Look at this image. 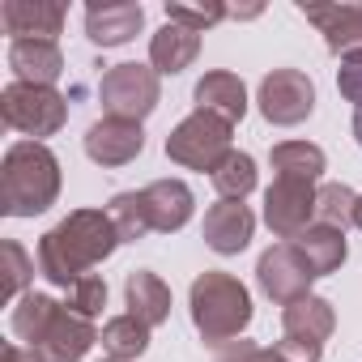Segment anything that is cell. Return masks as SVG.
<instances>
[{
    "label": "cell",
    "mask_w": 362,
    "mask_h": 362,
    "mask_svg": "<svg viewBox=\"0 0 362 362\" xmlns=\"http://www.w3.org/2000/svg\"><path fill=\"white\" fill-rule=\"evenodd\" d=\"M337 328V311L328 298L320 294H307L298 303H290L281 311V341H277V354L286 362H320L324 358V341L332 337Z\"/></svg>",
    "instance_id": "52a82bcc"
},
{
    "label": "cell",
    "mask_w": 362,
    "mask_h": 362,
    "mask_svg": "<svg viewBox=\"0 0 362 362\" xmlns=\"http://www.w3.org/2000/svg\"><path fill=\"white\" fill-rule=\"evenodd\" d=\"M149 324H141L136 315H115V320H107L103 324V332H98V345L107 349V358H119V362H132V358H141L145 349H149Z\"/></svg>",
    "instance_id": "603a6c76"
},
{
    "label": "cell",
    "mask_w": 362,
    "mask_h": 362,
    "mask_svg": "<svg viewBox=\"0 0 362 362\" xmlns=\"http://www.w3.org/2000/svg\"><path fill=\"white\" fill-rule=\"evenodd\" d=\"M214 362H286L277 349H264V345H252V341H235L226 345Z\"/></svg>",
    "instance_id": "4dcf8cb0"
},
{
    "label": "cell",
    "mask_w": 362,
    "mask_h": 362,
    "mask_svg": "<svg viewBox=\"0 0 362 362\" xmlns=\"http://www.w3.org/2000/svg\"><path fill=\"white\" fill-rule=\"evenodd\" d=\"M119 243L124 239L107 209H77L39 239V273L52 286L69 290L73 281L90 277V269L103 264Z\"/></svg>",
    "instance_id": "6da1fadb"
},
{
    "label": "cell",
    "mask_w": 362,
    "mask_h": 362,
    "mask_svg": "<svg viewBox=\"0 0 362 362\" xmlns=\"http://www.w3.org/2000/svg\"><path fill=\"white\" fill-rule=\"evenodd\" d=\"M256 281H260V290H264L273 303L290 307V303L307 298L315 273H311V264L298 256L294 243H277V247H269V252L256 260Z\"/></svg>",
    "instance_id": "7c38bea8"
},
{
    "label": "cell",
    "mask_w": 362,
    "mask_h": 362,
    "mask_svg": "<svg viewBox=\"0 0 362 362\" xmlns=\"http://www.w3.org/2000/svg\"><path fill=\"white\" fill-rule=\"evenodd\" d=\"M192 188L184 179H158V184H145L141 192H115L107 214L119 230L124 243H136L145 235H175L184 230L192 218Z\"/></svg>",
    "instance_id": "277c9868"
},
{
    "label": "cell",
    "mask_w": 362,
    "mask_h": 362,
    "mask_svg": "<svg viewBox=\"0 0 362 362\" xmlns=\"http://www.w3.org/2000/svg\"><path fill=\"white\" fill-rule=\"evenodd\" d=\"M294 247H298V256L311 264V273L315 277H328V273H337L341 264H345V230H332V226H320V222H311L303 235H294L290 239Z\"/></svg>",
    "instance_id": "7402d4cb"
},
{
    "label": "cell",
    "mask_w": 362,
    "mask_h": 362,
    "mask_svg": "<svg viewBox=\"0 0 362 362\" xmlns=\"http://www.w3.org/2000/svg\"><path fill=\"white\" fill-rule=\"evenodd\" d=\"M354 136H358V145H362V111L354 115Z\"/></svg>",
    "instance_id": "836d02e7"
},
{
    "label": "cell",
    "mask_w": 362,
    "mask_h": 362,
    "mask_svg": "<svg viewBox=\"0 0 362 362\" xmlns=\"http://www.w3.org/2000/svg\"><path fill=\"white\" fill-rule=\"evenodd\" d=\"M354 209H358V192L345 184H324L315 197V222L320 226L345 230V226H354Z\"/></svg>",
    "instance_id": "484cf974"
},
{
    "label": "cell",
    "mask_w": 362,
    "mask_h": 362,
    "mask_svg": "<svg viewBox=\"0 0 362 362\" xmlns=\"http://www.w3.org/2000/svg\"><path fill=\"white\" fill-rule=\"evenodd\" d=\"M124 298H128V315H136V320L149 324V328L166 324V315H170V290H166V281H162L158 273H149V269H132V273H128Z\"/></svg>",
    "instance_id": "ffe728a7"
},
{
    "label": "cell",
    "mask_w": 362,
    "mask_h": 362,
    "mask_svg": "<svg viewBox=\"0 0 362 362\" xmlns=\"http://www.w3.org/2000/svg\"><path fill=\"white\" fill-rule=\"evenodd\" d=\"M13 337L35 349L43 362H81L90 345L98 341L94 320L77 315L69 303H56L52 294H26L13 307Z\"/></svg>",
    "instance_id": "7a4b0ae2"
},
{
    "label": "cell",
    "mask_w": 362,
    "mask_h": 362,
    "mask_svg": "<svg viewBox=\"0 0 362 362\" xmlns=\"http://www.w3.org/2000/svg\"><path fill=\"white\" fill-rule=\"evenodd\" d=\"M269 162H273V170L277 175H290V179H315L324 175V149L320 145H311V141H281V145H273V153H269Z\"/></svg>",
    "instance_id": "cb8c5ba5"
},
{
    "label": "cell",
    "mask_w": 362,
    "mask_h": 362,
    "mask_svg": "<svg viewBox=\"0 0 362 362\" xmlns=\"http://www.w3.org/2000/svg\"><path fill=\"white\" fill-rule=\"evenodd\" d=\"M60 197V158L43 141H18L0 162V214L35 218L47 214Z\"/></svg>",
    "instance_id": "3957f363"
},
{
    "label": "cell",
    "mask_w": 362,
    "mask_h": 362,
    "mask_svg": "<svg viewBox=\"0 0 362 362\" xmlns=\"http://www.w3.org/2000/svg\"><path fill=\"white\" fill-rule=\"evenodd\" d=\"M9 69L26 86H56V77L64 73V52L52 39H22L9 43Z\"/></svg>",
    "instance_id": "ac0fdd59"
},
{
    "label": "cell",
    "mask_w": 362,
    "mask_h": 362,
    "mask_svg": "<svg viewBox=\"0 0 362 362\" xmlns=\"http://www.w3.org/2000/svg\"><path fill=\"white\" fill-rule=\"evenodd\" d=\"M64 18H69V9L60 0H5L0 5V26L13 35V43H22V39H52L56 43Z\"/></svg>",
    "instance_id": "9a60e30c"
},
{
    "label": "cell",
    "mask_w": 362,
    "mask_h": 362,
    "mask_svg": "<svg viewBox=\"0 0 362 362\" xmlns=\"http://www.w3.org/2000/svg\"><path fill=\"white\" fill-rule=\"evenodd\" d=\"M222 18H230V9L226 5H166V22H175V26H188V30H209V26H218Z\"/></svg>",
    "instance_id": "f1b7e54d"
},
{
    "label": "cell",
    "mask_w": 362,
    "mask_h": 362,
    "mask_svg": "<svg viewBox=\"0 0 362 362\" xmlns=\"http://www.w3.org/2000/svg\"><path fill=\"white\" fill-rule=\"evenodd\" d=\"M0 362H43L35 349H22V345H5V354H0Z\"/></svg>",
    "instance_id": "1f68e13d"
},
{
    "label": "cell",
    "mask_w": 362,
    "mask_h": 362,
    "mask_svg": "<svg viewBox=\"0 0 362 362\" xmlns=\"http://www.w3.org/2000/svg\"><path fill=\"white\" fill-rule=\"evenodd\" d=\"M298 13L324 35L332 56H362V5H298Z\"/></svg>",
    "instance_id": "4fadbf2b"
},
{
    "label": "cell",
    "mask_w": 362,
    "mask_h": 362,
    "mask_svg": "<svg viewBox=\"0 0 362 362\" xmlns=\"http://www.w3.org/2000/svg\"><path fill=\"white\" fill-rule=\"evenodd\" d=\"M77 315H86V320H94V315H103V307H107V281L103 277H81V281H73L69 286V298H64Z\"/></svg>",
    "instance_id": "83f0119b"
},
{
    "label": "cell",
    "mask_w": 362,
    "mask_h": 362,
    "mask_svg": "<svg viewBox=\"0 0 362 362\" xmlns=\"http://www.w3.org/2000/svg\"><path fill=\"white\" fill-rule=\"evenodd\" d=\"M252 230H256V214L243 201H218L205 214V243L218 256H239L252 243Z\"/></svg>",
    "instance_id": "e0dca14e"
},
{
    "label": "cell",
    "mask_w": 362,
    "mask_h": 362,
    "mask_svg": "<svg viewBox=\"0 0 362 362\" xmlns=\"http://www.w3.org/2000/svg\"><path fill=\"white\" fill-rule=\"evenodd\" d=\"M158 98H162V86H158V73L149 64H115L98 81V103L115 119H136L141 124L158 107Z\"/></svg>",
    "instance_id": "9c48e42d"
},
{
    "label": "cell",
    "mask_w": 362,
    "mask_h": 362,
    "mask_svg": "<svg viewBox=\"0 0 362 362\" xmlns=\"http://www.w3.org/2000/svg\"><path fill=\"white\" fill-rule=\"evenodd\" d=\"M230 128L222 115H209V111H192L184 124H179L170 136H166V158L188 166V170H218L235 149H230Z\"/></svg>",
    "instance_id": "8992f818"
},
{
    "label": "cell",
    "mask_w": 362,
    "mask_h": 362,
    "mask_svg": "<svg viewBox=\"0 0 362 362\" xmlns=\"http://www.w3.org/2000/svg\"><path fill=\"white\" fill-rule=\"evenodd\" d=\"M260 13V5H247V9H230V18H256Z\"/></svg>",
    "instance_id": "d6a6232c"
},
{
    "label": "cell",
    "mask_w": 362,
    "mask_h": 362,
    "mask_svg": "<svg viewBox=\"0 0 362 362\" xmlns=\"http://www.w3.org/2000/svg\"><path fill=\"white\" fill-rule=\"evenodd\" d=\"M315 184L311 179H290V175H277L273 188L264 192V222L277 239H294L311 226L315 218Z\"/></svg>",
    "instance_id": "8fae6325"
},
{
    "label": "cell",
    "mask_w": 362,
    "mask_h": 362,
    "mask_svg": "<svg viewBox=\"0 0 362 362\" xmlns=\"http://www.w3.org/2000/svg\"><path fill=\"white\" fill-rule=\"evenodd\" d=\"M0 115H5L9 128L39 141V136H56L69 124V98L56 94L52 86L13 81V86H5V94H0Z\"/></svg>",
    "instance_id": "ba28073f"
},
{
    "label": "cell",
    "mask_w": 362,
    "mask_h": 362,
    "mask_svg": "<svg viewBox=\"0 0 362 362\" xmlns=\"http://www.w3.org/2000/svg\"><path fill=\"white\" fill-rule=\"evenodd\" d=\"M141 149H145V132H141L136 119L107 115V119L90 124V132H86V153L98 166H128Z\"/></svg>",
    "instance_id": "2e32d148"
},
{
    "label": "cell",
    "mask_w": 362,
    "mask_h": 362,
    "mask_svg": "<svg viewBox=\"0 0 362 362\" xmlns=\"http://www.w3.org/2000/svg\"><path fill=\"white\" fill-rule=\"evenodd\" d=\"M188 307H192V324L205 337V345H226L235 341L247 324H252V294L239 277L205 269L192 290H188Z\"/></svg>",
    "instance_id": "5b68a950"
},
{
    "label": "cell",
    "mask_w": 362,
    "mask_h": 362,
    "mask_svg": "<svg viewBox=\"0 0 362 362\" xmlns=\"http://www.w3.org/2000/svg\"><path fill=\"white\" fill-rule=\"evenodd\" d=\"M103 362H119V358H103Z\"/></svg>",
    "instance_id": "e575fe53"
},
{
    "label": "cell",
    "mask_w": 362,
    "mask_h": 362,
    "mask_svg": "<svg viewBox=\"0 0 362 362\" xmlns=\"http://www.w3.org/2000/svg\"><path fill=\"white\" fill-rule=\"evenodd\" d=\"M0 260H5V298H26V286L35 281V260L18 239L0 243Z\"/></svg>",
    "instance_id": "4316f807"
},
{
    "label": "cell",
    "mask_w": 362,
    "mask_h": 362,
    "mask_svg": "<svg viewBox=\"0 0 362 362\" xmlns=\"http://www.w3.org/2000/svg\"><path fill=\"white\" fill-rule=\"evenodd\" d=\"M145 26V9L136 0H94L86 9V35L94 47H124L136 39V30Z\"/></svg>",
    "instance_id": "5bb4252c"
},
{
    "label": "cell",
    "mask_w": 362,
    "mask_h": 362,
    "mask_svg": "<svg viewBox=\"0 0 362 362\" xmlns=\"http://www.w3.org/2000/svg\"><path fill=\"white\" fill-rule=\"evenodd\" d=\"M337 90H341L345 103H354V107L362 111V56L341 60V69H337Z\"/></svg>",
    "instance_id": "f546056e"
},
{
    "label": "cell",
    "mask_w": 362,
    "mask_h": 362,
    "mask_svg": "<svg viewBox=\"0 0 362 362\" xmlns=\"http://www.w3.org/2000/svg\"><path fill=\"white\" fill-rule=\"evenodd\" d=\"M214 188H218L222 201H243V197L256 188V158L243 153V149H235V153L214 170Z\"/></svg>",
    "instance_id": "d4e9b609"
},
{
    "label": "cell",
    "mask_w": 362,
    "mask_h": 362,
    "mask_svg": "<svg viewBox=\"0 0 362 362\" xmlns=\"http://www.w3.org/2000/svg\"><path fill=\"white\" fill-rule=\"evenodd\" d=\"M197 98V111H209V115H222L226 124H239L243 111H247V86L239 73H226V69H214L197 81L192 90Z\"/></svg>",
    "instance_id": "d6986e66"
},
{
    "label": "cell",
    "mask_w": 362,
    "mask_h": 362,
    "mask_svg": "<svg viewBox=\"0 0 362 362\" xmlns=\"http://www.w3.org/2000/svg\"><path fill=\"white\" fill-rule=\"evenodd\" d=\"M197 56H201V35L188 30V26L166 22L149 39V64H153V73H184Z\"/></svg>",
    "instance_id": "44dd1931"
},
{
    "label": "cell",
    "mask_w": 362,
    "mask_h": 362,
    "mask_svg": "<svg viewBox=\"0 0 362 362\" xmlns=\"http://www.w3.org/2000/svg\"><path fill=\"white\" fill-rule=\"evenodd\" d=\"M256 103H260V115H264L269 124L294 128V124H303V119L315 111V86H311V77L298 73V69H273V73L260 81Z\"/></svg>",
    "instance_id": "30bf717a"
}]
</instances>
